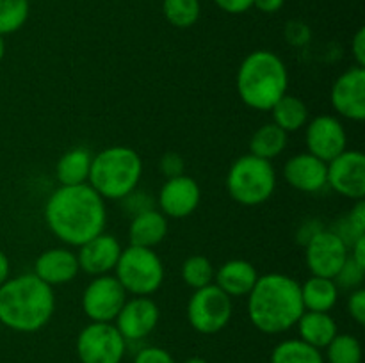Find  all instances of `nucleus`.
Masks as SVG:
<instances>
[{"instance_id": "obj_1", "label": "nucleus", "mask_w": 365, "mask_h": 363, "mask_svg": "<svg viewBox=\"0 0 365 363\" xmlns=\"http://www.w3.org/2000/svg\"><path fill=\"white\" fill-rule=\"evenodd\" d=\"M45 223L61 242L78 248L106 230V199L89 184L61 185L46 199Z\"/></svg>"}, {"instance_id": "obj_2", "label": "nucleus", "mask_w": 365, "mask_h": 363, "mask_svg": "<svg viewBox=\"0 0 365 363\" xmlns=\"http://www.w3.org/2000/svg\"><path fill=\"white\" fill-rule=\"evenodd\" d=\"M305 306L299 283L280 273L259 276L248 294V315L253 326L266 335H280L296 326Z\"/></svg>"}, {"instance_id": "obj_3", "label": "nucleus", "mask_w": 365, "mask_h": 363, "mask_svg": "<svg viewBox=\"0 0 365 363\" xmlns=\"http://www.w3.org/2000/svg\"><path fill=\"white\" fill-rule=\"evenodd\" d=\"M56 294L34 273L7 278L0 285V324L18 333H34L50 322Z\"/></svg>"}, {"instance_id": "obj_4", "label": "nucleus", "mask_w": 365, "mask_h": 363, "mask_svg": "<svg viewBox=\"0 0 365 363\" xmlns=\"http://www.w3.org/2000/svg\"><path fill=\"white\" fill-rule=\"evenodd\" d=\"M235 85L250 109L271 110L282 96L287 95V66L274 52L255 50L239 66Z\"/></svg>"}, {"instance_id": "obj_5", "label": "nucleus", "mask_w": 365, "mask_h": 363, "mask_svg": "<svg viewBox=\"0 0 365 363\" xmlns=\"http://www.w3.org/2000/svg\"><path fill=\"white\" fill-rule=\"evenodd\" d=\"M143 177V159L134 148L110 146L91 160L88 184L103 199H123L138 189Z\"/></svg>"}, {"instance_id": "obj_6", "label": "nucleus", "mask_w": 365, "mask_h": 363, "mask_svg": "<svg viewBox=\"0 0 365 363\" xmlns=\"http://www.w3.org/2000/svg\"><path fill=\"white\" fill-rule=\"evenodd\" d=\"M227 189L232 199L245 206L266 203L277 189V171L271 160L242 155L230 166L227 174Z\"/></svg>"}, {"instance_id": "obj_7", "label": "nucleus", "mask_w": 365, "mask_h": 363, "mask_svg": "<svg viewBox=\"0 0 365 363\" xmlns=\"http://www.w3.org/2000/svg\"><path fill=\"white\" fill-rule=\"evenodd\" d=\"M114 270L125 292L132 295L150 298L164 283V263L152 248L128 246L121 251Z\"/></svg>"}, {"instance_id": "obj_8", "label": "nucleus", "mask_w": 365, "mask_h": 363, "mask_svg": "<svg viewBox=\"0 0 365 363\" xmlns=\"http://www.w3.org/2000/svg\"><path fill=\"white\" fill-rule=\"evenodd\" d=\"M232 319V298L217 285L198 288L187 302V320L202 335L220 333Z\"/></svg>"}, {"instance_id": "obj_9", "label": "nucleus", "mask_w": 365, "mask_h": 363, "mask_svg": "<svg viewBox=\"0 0 365 363\" xmlns=\"http://www.w3.org/2000/svg\"><path fill=\"white\" fill-rule=\"evenodd\" d=\"M127 340L110 322H91L78 333L77 354L81 363H121Z\"/></svg>"}, {"instance_id": "obj_10", "label": "nucleus", "mask_w": 365, "mask_h": 363, "mask_svg": "<svg viewBox=\"0 0 365 363\" xmlns=\"http://www.w3.org/2000/svg\"><path fill=\"white\" fill-rule=\"evenodd\" d=\"M127 301V292L113 274L95 276L82 294V310L91 322H113Z\"/></svg>"}, {"instance_id": "obj_11", "label": "nucleus", "mask_w": 365, "mask_h": 363, "mask_svg": "<svg viewBox=\"0 0 365 363\" xmlns=\"http://www.w3.org/2000/svg\"><path fill=\"white\" fill-rule=\"evenodd\" d=\"M349 256V248L334 230H321L307 242L305 260L312 276L334 280Z\"/></svg>"}, {"instance_id": "obj_12", "label": "nucleus", "mask_w": 365, "mask_h": 363, "mask_svg": "<svg viewBox=\"0 0 365 363\" xmlns=\"http://www.w3.org/2000/svg\"><path fill=\"white\" fill-rule=\"evenodd\" d=\"M327 185L349 199L365 198V157L359 149H344L327 164Z\"/></svg>"}, {"instance_id": "obj_13", "label": "nucleus", "mask_w": 365, "mask_h": 363, "mask_svg": "<svg viewBox=\"0 0 365 363\" xmlns=\"http://www.w3.org/2000/svg\"><path fill=\"white\" fill-rule=\"evenodd\" d=\"M305 142L309 153L316 155L323 162H330L335 157L348 149V135L341 120L330 114L316 116L307 123Z\"/></svg>"}, {"instance_id": "obj_14", "label": "nucleus", "mask_w": 365, "mask_h": 363, "mask_svg": "<svg viewBox=\"0 0 365 363\" xmlns=\"http://www.w3.org/2000/svg\"><path fill=\"white\" fill-rule=\"evenodd\" d=\"M160 310L157 302L152 298L146 295H134L132 299H127L123 308L116 315L118 331L127 342L143 340L148 337L155 326L159 324Z\"/></svg>"}, {"instance_id": "obj_15", "label": "nucleus", "mask_w": 365, "mask_h": 363, "mask_svg": "<svg viewBox=\"0 0 365 363\" xmlns=\"http://www.w3.org/2000/svg\"><path fill=\"white\" fill-rule=\"evenodd\" d=\"M331 107L339 116L351 121L365 117V68L353 66L346 70L331 85Z\"/></svg>"}, {"instance_id": "obj_16", "label": "nucleus", "mask_w": 365, "mask_h": 363, "mask_svg": "<svg viewBox=\"0 0 365 363\" xmlns=\"http://www.w3.org/2000/svg\"><path fill=\"white\" fill-rule=\"evenodd\" d=\"M200 199H202V191L195 178L187 174L168 178L159 191V210L166 217L173 219H182L187 217L198 209Z\"/></svg>"}, {"instance_id": "obj_17", "label": "nucleus", "mask_w": 365, "mask_h": 363, "mask_svg": "<svg viewBox=\"0 0 365 363\" xmlns=\"http://www.w3.org/2000/svg\"><path fill=\"white\" fill-rule=\"evenodd\" d=\"M78 248H81L77 253L78 267L91 276H103L114 270L123 251L120 241L109 233L96 235L95 238L84 242Z\"/></svg>"}, {"instance_id": "obj_18", "label": "nucleus", "mask_w": 365, "mask_h": 363, "mask_svg": "<svg viewBox=\"0 0 365 363\" xmlns=\"http://www.w3.org/2000/svg\"><path fill=\"white\" fill-rule=\"evenodd\" d=\"M284 178L299 192H319L327 187V162L312 153L292 155L284 166Z\"/></svg>"}, {"instance_id": "obj_19", "label": "nucleus", "mask_w": 365, "mask_h": 363, "mask_svg": "<svg viewBox=\"0 0 365 363\" xmlns=\"http://www.w3.org/2000/svg\"><path fill=\"white\" fill-rule=\"evenodd\" d=\"M78 260L77 253L68 248H50L36 258L34 274L50 287L70 283L77 278Z\"/></svg>"}, {"instance_id": "obj_20", "label": "nucleus", "mask_w": 365, "mask_h": 363, "mask_svg": "<svg viewBox=\"0 0 365 363\" xmlns=\"http://www.w3.org/2000/svg\"><path fill=\"white\" fill-rule=\"evenodd\" d=\"M259 280V273L253 263L246 260H228L214 273V285L230 298H245L252 292Z\"/></svg>"}, {"instance_id": "obj_21", "label": "nucleus", "mask_w": 365, "mask_h": 363, "mask_svg": "<svg viewBox=\"0 0 365 363\" xmlns=\"http://www.w3.org/2000/svg\"><path fill=\"white\" fill-rule=\"evenodd\" d=\"M168 235V217L160 210L150 209L132 217L128 228L130 246L139 248H155Z\"/></svg>"}, {"instance_id": "obj_22", "label": "nucleus", "mask_w": 365, "mask_h": 363, "mask_svg": "<svg viewBox=\"0 0 365 363\" xmlns=\"http://www.w3.org/2000/svg\"><path fill=\"white\" fill-rule=\"evenodd\" d=\"M299 331V338L316 349H323L334 340L337 335V322L330 312H310L305 310L296 322Z\"/></svg>"}, {"instance_id": "obj_23", "label": "nucleus", "mask_w": 365, "mask_h": 363, "mask_svg": "<svg viewBox=\"0 0 365 363\" xmlns=\"http://www.w3.org/2000/svg\"><path fill=\"white\" fill-rule=\"evenodd\" d=\"M93 155L88 148H77L68 149L61 159L57 160L56 166V177L61 185H81L88 184L89 169H91Z\"/></svg>"}, {"instance_id": "obj_24", "label": "nucleus", "mask_w": 365, "mask_h": 363, "mask_svg": "<svg viewBox=\"0 0 365 363\" xmlns=\"http://www.w3.org/2000/svg\"><path fill=\"white\" fill-rule=\"evenodd\" d=\"M299 290L303 306L310 312H330L339 299V287L331 278L310 276Z\"/></svg>"}, {"instance_id": "obj_25", "label": "nucleus", "mask_w": 365, "mask_h": 363, "mask_svg": "<svg viewBox=\"0 0 365 363\" xmlns=\"http://www.w3.org/2000/svg\"><path fill=\"white\" fill-rule=\"evenodd\" d=\"M273 123L278 125L282 130L298 132L309 123V107L302 98L292 95H284L273 107Z\"/></svg>"}, {"instance_id": "obj_26", "label": "nucleus", "mask_w": 365, "mask_h": 363, "mask_svg": "<svg viewBox=\"0 0 365 363\" xmlns=\"http://www.w3.org/2000/svg\"><path fill=\"white\" fill-rule=\"evenodd\" d=\"M285 146H287V132L282 130L273 121L257 128L250 139V153L266 160H273L274 157L280 155Z\"/></svg>"}, {"instance_id": "obj_27", "label": "nucleus", "mask_w": 365, "mask_h": 363, "mask_svg": "<svg viewBox=\"0 0 365 363\" xmlns=\"http://www.w3.org/2000/svg\"><path fill=\"white\" fill-rule=\"evenodd\" d=\"M271 363H324L319 349L312 347L302 338L284 340L271 352Z\"/></svg>"}, {"instance_id": "obj_28", "label": "nucleus", "mask_w": 365, "mask_h": 363, "mask_svg": "<svg viewBox=\"0 0 365 363\" xmlns=\"http://www.w3.org/2000/svg\"><path fill=\"white\" fill-rule=\"evenodd\" d=\"M163 13L173 27L189 28L198 21L202 6L200 0H163Z\"/></svg>"}, {"instance_id": "obj_29", "label": "nucleus", "mask_w": 365, "mask_h": 363, "mask_svg": "<svg viewBox=\"0 0 365 363\" xmlns=\"http://www.w3.org/2000/svg\"><path fill=\"white\" fill-rule=\"evenodd\" d=\"M328 363H362V345L353 335H335L327 345Z\"/></svg>"}, {"instance_id": "obj_30", "label": "nucleus", "mask_w": 365, "mask_h": 363, "mask_svg": "<svg viewBox=\"0 0 365 363\" xmlns=\"http://www.w3.org/2000/svg\"><path fill=\"white\" fill-rule=\"evenodd\" d=\"M214 273L212 262L203 255H192L182 263V280L195 290L214 283Z\"/></svg>"}, {"instance_id": "obj_31", "label": "nucleus", "mask_w": 365, "mask_h": 363, "mask_svg": "<svg viewBox=\"0 0 365 363\" xmlns=\"http://www.w3.org/2000/svg\"><path fill=\"white\" fill-rule=\"evenodd\" d=\"M29 0H0V36L20 31L29 18Z\"/></svg>"}, {"instance_id": "obj_32", "label": "nucleus", "mask_w": 365, "mask_h": 363, "mask_svg": "<svg viewBox=\"0 0 365 363\" xmlns=\"http://www.w3.org/2000/svg\"><path fill=\"white\" fill-rule=\"evenodd\" d=\"M364 274H365L364 267H360L359 263L353 262L351 256H348V260H346L344 265L341 267V270H339L337 276L334 278V281L337 287L351 288V290H355V288H360V285H362Z\"/></svg>"}, {"instance_id": "obj_33", "label": "nucleus", "mask_w": 365, "mask_h": 363, "mask_svg": "<svg viewBox=\"0 0 365 363\" xmlns=\"http://www.w3.org/2000/svg\"><path fill=\"white\" fill-rule=\"evenodd\" d=\"M121 201L127 205L128 212L132 214V217L138 216V214H141V212H145V210L153 209V201L148 198V194L143 191H138V189H135V191H132L128 196H125Z\"/></svg>"}, {"instance_id": "obj_34", "label": "nucleus", "mask_w": 365, "mask_h": 363, "mask_svg": "<svg viewBox=\"0 0 365 363\" xmlns=\"http://www.w3.org/2000/svg\"><path fill=\"white\" fill-rule=\"evenodd\" d=\"M134 363H175L173 356L163 347H143L135 354Z\"/></svg>"}, {"instance_id": "obj_35", "label": "nucleus", "mask_w": 365, "mask_h": 363, "mask_svg": "<svg viewBox=\"0 0 365 363\" xmlns=\"http://www.w3.org/2000/svg\"><path fill=\"white\" fill-rule=\"evenodd\" d=\"M159 169L166 178L180 177V174H184V159L175 152L166 153V155H163V159H160Z\"/></svg>"}, {"instance_id": "obj_36", "label": "nucleus", "mask_w": 365, "mask_h": 363, "mask_svg": "<svg viewBox=\"0 0 365 363\" xmlns=\"http://www.w3.org/2000/svg\"><path fill=\"white\" fill-rule=\"evenodd\" d=\"M348 312L356 324H365V290L355 288L348 299Z\"/></svg>"}, {"instance_id": "obj_37", "label": "nucleus", "mask_w": 365, "mask_h": 363, "mask_svg": "<svg viewBox=\"0 0 365 363\" xmlns=\"http://www.w3.org/2000/svg\"><path fill=\"white\" fill-rule=\"evenodd\" d=\"M346 221L356 235H365V201L359 199L351 212L346 216Z\"/></svg>"}, {"instance_id": "obj_38", "label": "nucleus", "mask_w": 365, "mask_h": 363, "mask_svg": "<svg viewBox=\"0 0 365 363\" xmlns=\"http://www.w3.org/2000/svg\"><path fill=\"white\" fill-rule=\"evenodd\" d=\"M214 2L228 14H242L253 7V0H214Z\"/></svg>"}, {"instance_id": "obj_39", "label": "nucleus", "mask_w": 365, "mask_h": 363, "mask_svg": "<svg viewBox=\"0 0 365 363\" xmlns=\"http://www.w3.org/2000/svg\"><path fill=\"white\" fill-rule=\"evenodd\" d=\"M351 52L356 60V66L365 68V28L360 27L355 38L351 39Z\"/></svg>"}, {"instance_id": "obj_40", "label": "nucleus", "mask_w": 365, "mask_h": 363, "mask_svg": "<svg viewBox=\"0 0 365 363\" xmlns=\"http://www.w3.org/2000/svg\"><path fill=\"white\" fill-rule=\"evenodd\" d=\"M321 230H323V224L316 219H310V221H307V223L302 224V228L298 230V235H296V237H298L299 244L307 246V242H309L310 238H312L314 235Z\"/></svg>"}, {"instance_id": "obj_41", "label": "nucleus", "mask_w": 365, "mask_h": 363, "mask_svg": "<svg viewBox=\"0 0 365 363\" xmlns=\"http://www.w3.org/2000/svg\"><path fill=\"white\" fill-rule=\"evenodd\" d=\"M349 256L353 258V262L359 263L360 267L365 269V235L356 238V241L349 246Z\"/></svg>"}, {"instance_id": "obj_42", "label": "nucleus", "mask_w": 365, "mask_h": 363, "mask_svg": "<svg viewBox=\"0 0 365 363\" xmlns=\"http://www.w3.org/2000/svg\"><path fill=\"white\" fill-rule=\"evenodd\" d=\"M285 0H253V7L267 14H273L284 7Z\"/></svg>"}, {"instance_id": "obj_43", "label": "nucleus", "mask_w": 365, "mask_h": 363, "mask_svg": "<svg viewBox=\"0 0 365 363\" xmlns=\"http://www.w3.org/2000/svg\"><path fill=\"white\" fill-rule=\"evenodd\" d=\"M9 273H11V262L9 258H7L6 253L0 249V285L9 278Z\"/></svg>"}, {"instance_id": "obj_44", "label": "nucleus", "mask_w": 365, "mask_h": 363, "mask_svg": "<svg viewBox=\"0 0 365 363\" xmlns=\"http://www.w3.org/2000/svg\"><path fill=\"white\" fill-rule=\"evenodd\" d=\"M184 363H209L207 359L200 358V356H192V358H187Z\"/></svg>"}, {"instance_id": "obj_45", "label": "nucleus", "mask_w": 365, "mask_h": 363, "mask_svg": "<svg viewBox=\"0 0 365 363\" xmlns=\"http://www.w3.org/2000/svg\"><path fill=\"white\" fill-rule=\"evenodd\" d=\"M4 53H6V41H4V36H0V60L4 59Z\"/></svg>"}]
</instances>
